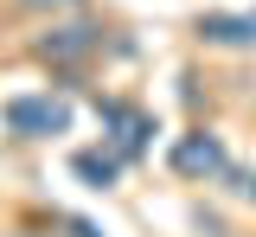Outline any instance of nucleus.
Wrapping results in <instances>:
<instances>
[{
    "label": "nucleus",
    "mask_w": 256,
    "mask_h": 237,
    "mask_svg": "<svg viewBox=\"0 0 256 237\" xmlns=\"http://www.w3.org/2000/svg\"><path fill=\"white\" fill-rule=\"evenodd\" d=\"M122 173V154H77V180H90L96 192H109Z\"/></svg>",
    "instance_id": "obj_5"
},
{
    "label": "nucleus",
    "mask_w": 256,
    "mask_h": 237,
    "mask_svg": "<svg viewBox=\"0 0 256 237\" xmlns=\"http://www.w3.org/2000/svg\"><path fill=\"white\" fill-rule=\"evenodd\" d=\"M96 45H102V32L77 20V26H52V32L38 38V58H45V64H77V58H90Z\"/></svg>",
    "instance_id": "obj_3"
},
{
    "label": "nucleus",
    "mask_w": 256,
    "mask_h": 237,
    "mask_svg": "<svg viewBox=\"0 0 256 237\" xmlns=\"http://www.w3.org/2000/svg\"><path fill=\"white\" fill-rule=\"evenodd\" d=\"M198 38L205 45H230V52H250L256 45V6L250 13H198Z\"/></svg>",
    "instance_id": "obj_4"
},
{
    "label": "nucleus",
    "mask_w": 256,
    "mask_h": 237,
    "mask_svg": "<svg viewBox=\"0 0 256 237\" xmlns=\"http://www.w3.org/2000/svg\"><path fill=\"white\" fill-rule=\"evenodd\" d=\"M244 192H250V199H256V180H250V186H244Z\"/></svg>",
    "instance_id": "obj_7"
},
{
    "label": "nucleus",
    "mask_w": 256,
    "mask_h": 237,
    "mask_svg": "<svg viewBox=\"0 0 256 237\" xmlns=\"http://www.w3.org/2000/svg\"><path fill=\"white\" fill-rule=\"evenodd\" d=\"M26 6H77V0H26Z\"/></svg>",
    "instance_id": "obj_6"
},
{
    "label": "nucleus",
    "mask_w": 256,
    "mask_h": 237,
    "mask_svg": "<svg viewBox=\"0 0 256 237\" xmlns=\"http://www.w3.org/2000/svg\"><path fill=\"white\" fill-rule=\"evenodd\" d=\"M6 128L20 141H52L70 128V102L64 96H13L6 102Z\"/></svg>",
    "instance_id": "obj_1"
},
{
    "label": "nucleus",
    "mask_w": 256,
    "mask_h": 237,
    "mask_svg": "<svg viewBox=\"0 0 256 237\" xmlns=\"http://www.w3.org/2000/svg\"><path fill=\"white\" fill-rule=\"evenodd\" d=\"M173 167L186 180H218V173H230V154H224L218 135H180L173 141Z\"/></svg>",
    "instance_id": "obj_2"
}]
</instances>
